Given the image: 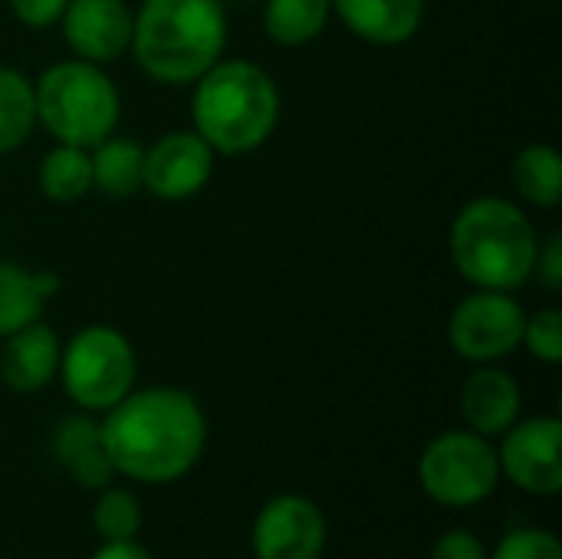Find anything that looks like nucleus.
I'll list each match as a JSON object with an SVG mask.
<instances>
[{"instance_id": "obj_1", "label": "nucleus", "mask_w": 562, "mask_h": 559, "mask_svg": "<svg viewBox=\"0 0 562 559\" xmlns=\"http://www.w3.org/2000/svg\"><path fill=\"white\" fill-rule=\"evenodd\" d=\"M99 425L115 474L135 484H175L207 448L201 402L175 385L132 389Z\"/></svg>"}, {"instance_id": "obj_2", "label": "nucleus", "mask_w": 562, "mask_h": 559, "mask_svg": "<svg viewBox=\"0 0 562 559\" xmlns=\"http://www.w3.org/2000/svg\"><path fill=\"white\" fill-rule=\"evenodd\" d=\"M227 46V10L221 0H145L132 23L138 69L155 82H198Z\"/></svg>"}, {"instance_id": "obj_3", "label": "nucleus", "mask_w": 562, "mask_h": 559, "mask_svg": "<svg viewBox=\"0 0 562 559\" xmlns=\"http://www.w3.org/2000/svg\"><path fill=\"white\" fill-rule=\"evenodd\" d=\"M191 119L217 155H247L277 132L280 89L250 59H217L194 86Z\"/></svg>"}, {"instance_id": "obj_4", "label": "nucleus", "mask_w": 562, "mask_h": 559, "mask_svg": "<svg viewBox=\"0 0 562 559\" xmlns=\"http://www.w3.org/2000/svg\"><path fill=\"white\" fill-rule=\"evenodd\" d=\"M454 270L477 290L514 293L533 277L537 227L507 198H474L458 211L448 234Z\"/></svg>"}, {"instance_id": "obj_5", "label": "nucleus", "mask_w": 562, "mask_h": 559, "mask_svg": "<svg viewBox=\"0 0 562 559\" xmlns=\"http://www.w3.org/2000/svg\"><path fill=\"white\" fill-rule=\"evenodd\" d=\"M36 122L63 145L95 148L122 119V96L109 72L86 59L53 63L36 82Z\"/></svg>"}, {"instance_id": "obj_6", "label": "nucleus", "mask_w": 562, "mask_h": 559, "mask_svg": "<svg viewBox=\"0 0 562 559\" xmlns=\"http://www.w3.org/2000/svg\"><path fill=\"white\" fill-rule=\"evenodd\" d=\"M59 379L79 412H109L135 389L138 359L125 333L95 323L63 346Z\"/></svg>"}, {"instance_id": "obj_7", "label": "nucleus", "mask_w": 562, "mask_h": 559, "mask_svg": "<svg viewBox=\"0 0 562 559\" xmlns=\"http://www.w3.org/2000/svg\"><path fill=\"white\" fill-rule=\"evenodd\" d=\"M418 484L441 507H477L501 484L497 448L471 428L445 432L425 445L418 458Z\"/></svg>"}, {"instance_id": "obj_8", "label": "nucleus", "mask_w": 562, "mask_h": 559, "mask_svg": "<svg viewBox=\"0 0 562 559\" xmlns=\"http://www.w3.org/2000/svg\"><path fill=\"white\" fill-rule=\"evenodd\" d=\"M524 323L527 313L510 293L477 290L454 306L448 320V343L461 359L474 366L501 362L520 349Z\"/></svg>"}, {"instance_id": "obj_9", "label": "nucleus", "mask_w": 562, "mask_h": 559, "mask_svg": "<svg viewBox=\"0 0 562 559\" xmlns=\"http://www.w3.org/2000/svg\"><path fill=\"white\" fill-rule=\"evenodd\" d=\"M501 478L533 497H557L562 491V425L553 415L514 422L501 435Z\"/></svg>"}, {"instance_id": "obj_10", "label": "nucleus", "mask_w": 562, "mask_h": 559, "mask_svg": "<svg viewBox=\"0 0 562 559\" xmlns=\"http://www.w3.org/2000/svg\"><path fill=\"white\" fill-rule=\"evenodd\" d=\"M326 540V514L303 494L270 497L250 527V550L257 559H319Z\"/></svg>"}, {"instance_id": "obj_11", "label": "nucleus", "mask_w": 562, "mask_h": 559, "mask_svg": "<svg viewBox=\"0 0 562 559\" xmlns=\"http://www.w3.org/2000/svg\"><path fill=\"white\" fill-rule=\"evenodd\" d=\"M214 158L217 152L194 128L168 132L151 148H145L142 188L161 201H188L207 188Z\"/></svg>"}, {"instance_id": "obj_12", "label": "nucleus", "mask_w": 562, "mask_h": 559, "mask_svg": "<svg viewBox=\"0 0 562 559\" xmlns=\"http://www.w3.org/2000/svg\"><path fill=\"white\" fill-rule=\"evenodd\" d=\"M135 13L125 0H69L59 26L76 59L105 66L132 46Z\"/></svg>"}, {"instance_id": "obj_13", "label": "nucleus", "mask_w": 562, "mask_h": 559, "mask_svg": "<svg viewBox=\"0 0 562 559\" xmlns=\"http://www.w3.org/2000/svg\"><path fill=\"white\" fill-rule=\"evenodd\" d=\"M59 356H63L59 336L43 320H36L3 339L0 382L16 395L43 392L59 376Z\"/></svg>"}, {"instance_id": "obj_14", "label": "nucleus", "mask_w": 562, "mask_h": 559, "mask_svg": "<svg viewBox=\"0 0 562 559\" xmlns=\"http://www.w3.org/2000/svg\"><path fill=\"white\" fill-rule=\"evenodd\" d=\"M520 409H524L520 382L494 362L471 372L461 389V415L468 428L484 438L504 435L520 418Z\"/></svg>"}, {"instance_id": "obj_15", "label": "nucleus", "mask_w": 562, "mask_h": 559, "mask_svg": "<svg viewBox=\"0 0 562 559\" xmlns=\"http://www.w3.org/2000/svg\"><path fill=\"white\" fill-rule=\"evenodd\" d=\"M53 458L56 465L86 491H102L112 484L115 468L109 461L105 441H102V425L92 418V412H79L63 418L53 428Z\"/></svg>"}, {"instance_id": "obj_16", "label": "nucleus", "mask_w": 562, "mask_h": 559, "mask_svg": "<svg viewBox=\"0 0 562 559\" xmlns=\"http://www.w3.org/2000/svg\"><path fill=\"white\" fill-rule=\"evenodd\" d=\"M333 13L366 43L402 46L425 23V0H333Z\"/></svg>"}, {"instance_id": "obj_17", "label": "nucleus", "mask_w": 562, "mask_h": 559, "mask_svg": "<svg viewBox=\"0 0 562 559\" xmlns=\"http://www.w3.org/2000/svg\"><path fill=\"white\" fill-rule=\"evenodd\" d=\"M89 155H92V188L95 191H102L105 198H132L135 191H142L145 148L138 142L109 135L105 142L89 148Z\"/></svg>"}, {"instance_id": "obj_18", "label": "nucleus", "mask_w": 562, "mask_h": 559, "mask_svg": "<svg viewBox=\"0 0 562 559\" xmlns=\"http://www.w3.org/2000/svg\"><path fill=\"white\" fill-rule=\"evenodd\" d=\"M36 181H40V191L56 204H72V201L86 198L92 191V155H89V148L56 142V148H49L43 155Z\"/></svg>"}, {"instance_id": "obj_19", "label": "nucleus", "mask_w": 562, "mask_h": 559, "mask_svg": "<svg viewBox=\"0 0 562 559\" xmlns=\"http://www.w3.org/2000/svg\"><path fill=\"white\" fill-rule=\"evenodd\" d=\"M333 16V0H267L263 33L280 46L313 43Z\"/></svg>"}, {"instance_id": "obj_20", "label": "nucleus", "mask_w": 562, "mask_h": 559, "mask_svg": "<svg viewBox=\"0 0 562 559\" xmlns=\"http://www.w3.org/2000/svg\"><path fill=\"white\" fill-rule=\"evenodd\" d=\"M36 128V92L13 66H0V155L16 152Z\"/></svg>"}, {"instance_id": "obj_21", "label": "nucleus", "mask_w": 562, "mask_h": 559, "mask_svg": "<svg viewBox=\"0 0 562 559\" xmlns=\"http://www.w3.org/2000/svg\"><path fill=\"white\" fill-rule=\"evenodd\" d=\"M514 188L537 208H557L562 201V158L553 145H527L514 158Z\"/></svg>"}, {"instance_id": "obj_22", "label": "nucleus", "mask_w": 562, "mask_h": 559, "mask_svg": "<svg viewBox=\"0 0 562 559\" xmlns=\"http://www.w3.org/2000/svg\"><path fill=\"white\" fill-rule=\"evenodd\" d=\"M46 300L33 287V270L0 260V339L43 320Z\"/></svg>"}, {"instance_id": "obj_23", "label": "nucleus", "mask_w": 562, "mask_h": 559, "mask_svg": "<svg viewBox=\"0 0 562 559\" xmlns=\"http://www.w3.org/2000/svg\"><path fill=\"white\" fill-rule=\"evenodd\" d=\"M92 530L102 544L119 540H138L142 534V504L132 491L122 488H102L92 504Z\"/></svg>"}, {"instance_id": "obj_24", "label": "nucleus", "mask_w": 562, "mask_h": 559, "mask_svg": "<svg viewBox=\"0 0 562 559\" xmlns=\"http://www.w3.org/2000/svg\"><path fill=\"white\" fill-rule=\"evenodd\" d=\"M520 346H527L533 359H540V362H547V366H560L562 362L560 310H557V306H547V310H537L533 316H527Z\"/></svg>"}, {"instance_id": "obj_25", "label": "nucleus", "mask_w": 562, "mask_h": 559, "mask_svg": "<svg viewBox=\"0 0 562 559\" xmlns=\"http://www.w3.org/2000/svg\"><path fill=\"white\" fill-rule=\"evenodd\" d=\"M487 559H562V544L553 530L517 527L507 537H501V544Z\"/></svg>"}, {"instance_id": "obj_26", "label": "nucleus", "mask_w": 562, "mask_h": 559, "mask_svg": "<svg viewBox=\"0 0 562 559\" xmlns=\"http://www.w3.org/2000/svg\"><path fill=\"white\" fill-rule=\"evenodd\" d=\"M428 559H487V550H484L477 534L458 527V530H448L435 540Z\"/></svg>"}, {"instance_id": "obj_27", "label": "nucleus", "mask_w": 562, "mask_h": 559, "mask_svg": "<svg viewBox=\"0 0 562 559\" xmlns=\"http://www.w3.org/2000/svg\"><path fill=\"white\" fill-rule=\"evenodd\" d=\"M69 0H10V10L13 16L30 26V30H46V26H56L63 10H66Z\"/></svg>"}, {"instance_id": "obj_28", "label": "nucleus", "mask_w": 562, "mask_h": 559, "mask_svg": "<svg viewBox=\"0 0 562 559\" xmlns=\"http://www.w3.org/2000/svg\"><path fill=\"white\" fill-rule=\"evenodd\" d=\"M533 273L543 280V287L550 293H557L562 287V234H550L547 244H540L537 250V264H533Z\"/></svg>"}, {"instance_id": "obj_29", "label": "nucleus", "mask_w": 562, "mask_h": 559, "mask_svg": "<svg viewBox=\"0 0 562 559\" xmlns=\"http://www.w3.org/2000/svg\"><path fill=\"white\" fill-rule=\"evenodd\" d=\"M89 559H155L138 540H119V544H102Z\"/></svg>"}, {"instance_id": "obj_30", "label": "nucleus", "mask_w": 562, "mask_h": 559, "mask_svg": "<svg viewBox=\"0 0 562 559\" xmlns=\"http://www.w3.org/2000/svg\"><path fill=\"white\" fill-rule=\"evenodd\" d=\"M33 287H36V293H40L43 300H53V297L63 290V277H59L56 270H36V273H33Z\"/></svg>"}, {"instance_id": "obj_31", "label": "nucleus", "mask_w": 562, "mask_h": 559, "mask_svg": "<svg viewBox=\"0 0 562 559\" xmlns=\"http://www.w3.org/2000/svg\"><path fill=\"white\" fill-rule=\"evenodd\" d=\"M221 3H224V0H221Z\"/></svg>"}]
</instances>
